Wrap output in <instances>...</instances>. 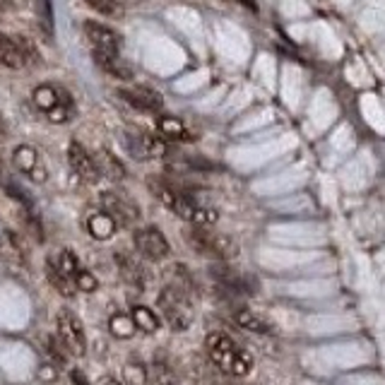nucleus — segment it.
Wrapping results in <instances>:
<instances>
[{"label":"nucleus","instance_id":"9d476101","mask_svg":"<svg viewBox=\"0 0 385 385\" xmlns=\"http://www.w3.org/2000/svg\"><path fill=\"white\" fill-rule=\"evenodd\" d=\"M13 162H15V167L20 169L22 174L32 176L34 181H44V178H46V174H44L41 164H39V155H37V150H34V147L20 145L13 152Z\"/></svg>","mask_w":385,"mask_h":385},{"label":"nucleus","instance_id":"393cba45","mask_svg":"<svg viewBox=\"0 0 385 385\" xmlns=\"http://www.w3.org/2000/svg\"><path fill=\"white\" fill-rule=\"evenodd\" d=\"M152 378H155L157 385H178L176 371L164 359H155V364H152Z\"/></svg>","mask_w":385,"mask_h":385},{"label":"nucleus","instance_id":"6e6552de","mask_svg":"<svg viewBox=\"0 0 385 385\" xmlns=\"http://www.w3.org/2000/svg\"><path fill=\"white\" fill-rule=\"evenodd\" d=\"M123 99L133 106L135 111H143V113H159L164 106V99L159 92L150 87H135V89H123L121 92Z\"/></svg>","mask_w":385,"mask_h":385},{"label":"nucleus","instance_id":"c85d7f7f","mask_svg":"<svg viewBox=\"0 0 385 385\" xmlns=\"http://www.w3.org/2000/svg\"><path fill=\"white\" fill-rule=\"evenodd\" d=\"M89 8H94L96 13L106 15V17H121L123 15V5L118 0H84Z\"/></svg>","mask_w":385,"mask_h":385},{"label":"nucleus","instance_id":"1a4fd4ad","mask_svg":"<svg viewBox=\"0 0 385 385\" xmlns=\"http://www.w3.org/2000/svg\"><path fill=\"white\" fill-rule=\"evenodd\" d=\"M67 159H70V167L75 169V174L80 178L92 181V183L99 178V167H96L94 157H89V152L80 143H75V140L67 147Z\"/></svg>","mask_w":385,"mask_h":385},{"label":"nucleus","instance_id":"ddd939ff","mask_svg":"<svg viewBox=\"0 0 385 385\" xmlns=\"http://www.w3.org/2000/svg\"><path fill=\"white\" fill-rule=\"evenodd\" d=\"M130 150H133L135 157H167L169 147L164 140L155 138V135L140 133L130 138Z\"/></svg>","mask_w":385,"mask_h":385},{"label":"nucleus","instance_id":"20e7f679","mask_svg":"<svg viewBox=\"0 0 385 385\" xmlns=\"http://www.w3.org/2000/svg\"><path fill=\"white\" fill-rule=\"evenodd\" d=\"M58 342L72 356H82L87 352V339H84L82 322L72 311H60L58 313Z\"/></svg>","mask_w":385,"mask_h":385},{"label":"nucleus","instance_id":"2eb2a0df","mask_svg":"<svg viewBox=\"0 0 385 385\" xmlns=\"http://www.w3.org/2000/svg\"><path fill=\"white\" fill-rule=\"evenodd\" d=\"M116 222H113V217L111 214H106L104 209H99V212H92L89 214V219H87V231L94 236V239H99V241H106V239H111L113 234H116Z\"/></svg>","mask_w":385,"mask_h":385},{"label":"nucleus","instance_id":"bb28decb","mask_svg":"<svg viewBox=\"0 0 385 385\" xmlns=\"http://www.w3.org/2000/svg\"><path fill=\"white\" fill-rule=\"evenodd\" d=\"M123 378L126 385H147V369L140 361H128L126 369H123Z\"/></svg>","mask_w":385,"mask_h":385},{"label":"nucleus","instance_id":"f03ea898","mask_svg":"<svg viewBox=\"0 0 385 385\" xmlns=\"http://www.w3.org/2000/svg\"><path fill=\"white\" fill-rule=\"evenodd\" d=\"M162 308V315L174 330H188L192 325V318H195V311H192L190 296L183 287L178 285H167L162 289L159 299H157Z\"/></svg>","mask_w":385,"mask_h":385},{"label":"nucleus","instance_id":"a878e982","mask_svg":"<svg viewBox=\"0 0 385 385\" xmlns=\"http://www.w3.org/2000/svg\"><path fill=\"white\" fill-rule=\"evenodd\" d=\"M56 265H58V270L63 273L65 277H70V280H75L77 270H80V263H77V256L72 251H60L58 258L53 260Z\"/></svg>","mask_w":385,"mask_h":385},{"label":"nucleus","instance_id":"aec40b11","mask_svg":"<svg viewBox=\"0 0 385 385\" xmlns=\"http://www.w3.org/2000/svg\"><path fill=\"white\" fill-rule=\"evenodd\" d=\"M130 318H133L135 327L143 332H157L159 330V318H157L155 313H152L147 306H133V313H130Z\"/></svg>","mask_w":385,"mask_h":385},{"label":"nucleus","instance_id":"cd10ccee","mask_svg":"<svg viewBox=\"0 0 385 385\" xmlns=\"http://www.w3.org/2000/svg\"><path fill=\"white\" fill-rule=\"evenodd\" d=\"M37 20L46 34H53V5L51 0H37Z\"/></svg>","mask_w":385,"mask_h":385},{"label":"nucleus","instance_id":"39448f33","mask_svg":"<svg viewBox=\"0 0 385 385\" xmlns=\"http://www.w3.org/2000/svg\"><path fill=\"white\" fill-rule=\"evenodd\" d=\"M171 209L181 219H185V222H190L195 226H212L219 219V214L214 212L212 207L197 205L195 200H190L188 195H181V192H176V197H174Z\"/></svg>","mask_w":385,"mask_h":385},{"label":"nucleus","instance_id":"9b49d317","mask_svg":"<svg viewBox=\"0 0 385 385\" xmlns=\"http://www.w3.org/2000/svg\"><path fill=\"white\" fill-rule=\"evenodd\" d=\"M0 258H3L5 265L13 270H22L27 265L25 248H22L20 239H17L13 231H5V234L0 236Z\"/></svg>","mask_w":385,"mask_h":385},{"label":"nucleus","instance_id":"7c9ffc66","mask_svg":"<svg viewBox=\"0 0 385 385\" xmlns=\"http://www.w3.org/2000/svg\"><path fill=\"white\" fill-rule=\"evenodd\" d=\"M58 347H60V342H58V339H53V337H51L48 342H46V352H48V354H53V359L58 361V364H63L67 352H60Z\"/></svg>","mask_w":385,"mask_h":385},{"label":"nucleus","instance_id":"473e14b6","mask_svg":"<svg viewBox=\"0 0 385 385\" xmlns=\"http://www.w3.org/2000/svg\"><path fill=\"white\" fill-rule=\"evenodd\" d=\"M99 385H121V383H118L116 378H106V376H104V378L99 381Z\"/></svg>","mask_w":385,"mask_h":385},{"label":"nucleus","instance_id":"f3484780","mask_svg":"<svg viewBox=\"0 0 385 385\" xmlns=\"http://www.w3.org/2000/svg\"><path fill=\"white\" fill-rule=\"evenodd\" d=\"M116 260H118V270H121V277L126 280V285L135 287L140 292V289L145 287V273H143V268H140V265L135 263L133 258L123 256V253H118Z\"/></svg>","mask_w":385,"mask_h":385},{"label":"nucleus","instance_id":"c756f323","mask_svg":"<svg viewBox=\"0 0 385 385\" xmlns=\"http://www.w3.org/2000/svg\"><path fill=\"white\" fill-rule=\"evenodd\" d=\"M75 287L80 289V292H87V294H92L99 289V282H96V277L92 273H87V270H77V275H75Z\"/></svg>","mask_w":385,"mask_h":385},{"label":"nucleus","instance_id":"7ed1b4c3","mask_svg":"<svg viewBox=\"0 0 385 385\" xmlns=\"http://www.w3.org/2000/svg\"><path fill=\"white\" fill-rule=\"evenodd\" d=\"M188 241L197 253H205V256L219 258V260H229L239 253L236 243L224 234H214L209 231V226H195L188 231Z\"/></svg>","mask_w":385,"mask_h":385},{"label":"nucleus","instance_id":"4468645a","mask_svg":"<svg viewBox=\"0 0 385 385\" xmlns=\"http://www.w3.org/2000/svg\"><path fill=\"white\" fill-rule=\"evenodd\" d=\"M94 60L96 65L104 72H109L113 77H121V80H130L133 72H130V65H126L121 60V56L116 51H104V48H94Z\"/></svg>","mask_w":385,"mask_h":385},{"label":"nucleus","instance_id":"f257e3e1","mask_svg":"<svg viewBox=\"0 0 385 385\" xmlns=\"http://www.w3.org/2000/svg\"><path fill=\"white\" fill-rule=\"evenodd\" d=\"M207 354L214 366H219L229 376H248L253 369V356L224 332H212L207 337Z\"/></svg>","mask_w":385,"mask_h":385},{"label":"nucleus","instance_id":"423d86ee","mask_svg":"<svg viewBox=\"0 0 385 385\" xmlns=\"http://www.w3.org/2000/svg\"><path fill=\"white\" fill-rule=\"evenodd\" d=\"M135 246L147 260H164L169 256V241L157 226H145L135 231Z\"/></svg>","mask_w":385,"mask_h":385},{"label":"nucleus","instance_id":"b1692460","mask_svg":"<svg viewBox=\"0 0 385 385\" xmlns=\"http://www.w3.org/2000/svg\"><path fill=\"white\" fill-rule=\"evenodd\" d=\"M157 128L167 140H181L185 135V126L176 116H159L157 118Z\"/></svg>","mask_w":385,"mask_h":385},{"label":"nucleus","instance_id":"5701e85b","mask_svg":"<svg viewBox=\"0 0 385 385\" xmlns=\"http://www.w3.org/2000/svg\"><path fill=\"white\" fill-rule=\"evenodd\" d=\"M109 330L113 337H121V339H128L135 335V322L133 318H128V313H113L111 320H109Z\"/></svg>","mask_w":385,"mask_h":385},{"label":"nucleus","instance_id":"4be33fe9","mask_svg":"<svg viewBox=\"0 0 385 385\" xmlns=\"http://www.w3.org/2000/svg\"><path fill=\"white\" fill-rule=\"evenodd\" d=\"M234 318L241 327H246V330H251V332H270V322L263 320L258 313H253V311H248V308L236 311Z\"/></svg>","mask_w":385,"mask_h":385},{"label":"nucleus","instance_id":"f8f14e48","mask_svg":"<svg viewBox=\"0 0 385 385\" xmlns=\"http://www.w3.org/2000/svg\"><path fill=\"white\" fill-rule=\"evenodd\" d=\"M84 32H87L89 41L94 44V48H104V51H121V37L116 32L109 30L106 25L99 22H84Z\"/></svg>","mask_w":385,"mask_h":385},{"label":"nucleus","instance_id":"2f4dec72","mask_svg":"<svg viewBox=\"0 0 385 385\" xmlns=\"http://www.w3.org/2000/svg\"><path fill=\"white\" fill-rule=\"evenodd\" d=\"M72 381H75V385H87V381L82 378L80 371H72Z\"/></svg>","mask_w":385,"mask_h":385},{"label":"nucleus","instance_id":"0eeeda50","mask_svg":"<svg viewBox=\"0 0 385 385\" xmlns=\"http://www.w3.org/2000/svg\"><path fill=\"white\" fill-rule=\"evenodd\" d=\"M101 209H104L106 214H111L113 222L121 224V226L135 224L140 217L138 207L130 205L128 200H123V197L116 195V192H104V195H101Z\"/></svg>","mask_w":385,"mask_h":385},{"label":"nucleus","instance_id":"a211bd4d","mask_svg":"<svg viewBox=\"0 0 385 385\" xmlns=\"http://www.w3.org/2000/svg\"><path fill=\"white\" fill-rule=\"evenodd\" d=\"M60 99H63V92H58V89L51 87V84H41V87H37V92H34V104H37V109L44 113L56 109Z\"/></svg>","mask_w":385,"mask_h":385},{"label":"nucleus","instance_id":"c9c22d12","mask_svg":"<svg viewBox=\"0 0 385 385\" xmlns=\"http://www.w3.org/2000/svg\"><path fill=\"white\" fill-rule=\"evenodd\" d=\"M0 176H3V164H0Z\"/></svg>","mask_w":385,"mask_h":385},{"label":"nucleus","instance_id":"72a5a7b5","mask_svg":"<svg viewBox=\"0 0 385 385\" xmlns=\"http://www.w3.org/2000/svg\"><path fill=\"white\" fill-rule=\"evenodd\" d=\"M5 140V123H3V118H0V143Z\"/></svg>","mask_w":385,"mask_h":385},{"label":"nucleus","instance_id":"6ab92c4d","mask_svg":"<svg viewBox=\"0 0 385 385\" xmlns=\"http://www.w3.org/2000/svg\"><path fill=\"white\" fill-rule=\"evenodd\" d=\"M96 167H99L101 174H106L111 181H121L123 176H126V169H123V164L116 159V157L111 155V152H99L96 155Z\"/></svg>","mask_w":385,"mask_h":385},{"label":"nucleus","instance_id":"f704fd0d","mask_svg":"<svg viewBox=\"0 0 385 385\" xmlns=\"http://www.w3.org/2000/svg\"><path fill=\"white\" fill-rule=\"evenodd\" d=\"M5 8H10V0H0V10H5Z\"/></svg>","mask_w":385,"mask_h":385},{"label":"nucleus","instance_id":"dca6fc26","mask_svg":"<svg viewBox=\"0 0 385 385\" xmlns=\"http://www.w3.org/2000/svg\"><path fill=\"white\" fill-rule=\"evenodd\" d=\"M0 63L5 67H10V70H22L27 63H25V56H22L20 46H17V41L13 39H8L3 32H0Z\"/></svg>","mask_w":385,"mask_h":385},{"label":"nucleus","instance_id":"412c9836","mask_svg":"<svg viewBox=\"0 0 385 385\" xmlns=\"http://www.w3.org/2000/svg\"><path fill=\"white\" fill-rule=\"evenodd\" d=\"M46 277H48V282L51 285H53L56 289H58L60 294H63V296H72V292H75V282L70 280V277H65L63 273H60L58 270V265L53 263V260H46Z\"/></svg>","mask_w":385,"mask_h":385}]
</instances>
